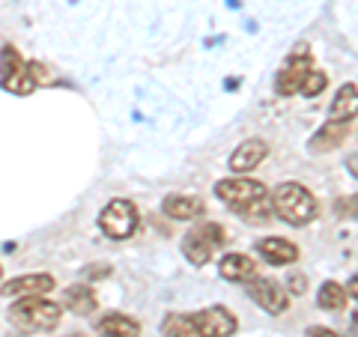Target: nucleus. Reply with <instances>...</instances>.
I'll list each match as a JSON object with an SVG mask.
<instances>
[{
	"mask_svg": "<svg viewBox=\"0 0 358 337\" xmlns=\"http://www.w3.org/2000/svg\"><path fill=\"white\" fill-rule=\"evenodd\" d=\"M215 194L227 206H233V212L242 215L245 221L263 224V221H268V215H275L272 194H268L266 185L257 182V179H248V176L221 179V182H215Z\"/></svg>",
	"mask_w": 358,
	"mask_h": 337,
	"instance_id": "nucleus-1",
	"label": "nucleus"
},
{
	"mask_svg": "<svg viewBox=\"0 0 358 337\" xmlns=\"http://www.w3.org/2000/svg\"><path fill=\"white\" fill-rule=\"evenodd\" d=\"M63 320V310L57 301H48L45 296H24L9 308V325L21 334L54 331Z\"/></svg>",
	"mask_w": 358,
	"mask_h": 337,
	"instance_id": "nucleus-2",
	"label": "nucleus"
},
{
	"mask_svg": "<svg viewBox=\"0 0 358 337\" xmlns=\"http://www.w3.org/2000/svg\"><path fill=\"white\" fill-rule=\"evenodd\" d=\"M272 209H275L278 218L289 224V227H305V224H310L317 218V200H313L310 191L299 182L278 185L272 191Z\"/></svg>",
	"mask_w": 358,
	"mask_h": 337,
	"instance_id": "nucleus-3",
	"label": "nucleus"
},
{
	"mask_svg": "<svg viewBox=\"0 0 358 337\" xmlns=\"http://www.w3.org/2000/svg\"><path fill=\"white\" fill-rule=\"evenodd\" d=\"M224 242H227V233H224L221 224L203 221L182 236V254H185L188 263L206 266L212 260V254H215V248H221Z\"/></svg>",
	"mask_w": 358,
	"mask_h": 337,
	"instance_id": "nucleus-4",
	"label": "nucleus"
},
{
	"mask_svg": "<svg viewBox=\"0 0 358 337\" xmlns=\"http://www.w3.org/2000/svg\"><path fill=\"white\" fill-rule=\"evenodd\" d=\"M141 224V215H138V206L131 203L126 197H117L99 212V230H102L108 239L114 242H122V239H131L134 230Z\"/></svg>",
	"mask_w": 358,
	"mask_h": 337,
	"instance_id": "nucleus-5",
	"label": "nucleus"
},
{
	"mask_svg": "<svg viewBox=\"0 0 358 337\" xmlns=\"http://www.w3.org/2000/svg\"><path fill=\"white\" fill-rule=\"evenodd\" d=\"M0 87L13 96H30L33 89H36L30 66L21 60L18 48H13V45H3V48H0Z\"/></svg>",
	"mask_w": 358,
	"mask_h": 337,
	"instance_id": "nucleus-6",
	"label": "nucleus"
},
{
	"mask_svg": "<svg viewBox=\"0 0 358 337\" xmlns=\"http://www.w3.org/2000/svg\"><path fill=\"white\" fill-rule=\"evenodd\" d=\"M313 69L310 66V51L308 45H296V51L289 54V60L284 63V69L275 75V93L278 96H296L301 84H305L308 72Z\"/></svg>",
	"mask_w": 358,
	"mask_h": 337,
	"instance_id": "nucleus-7",
	"label": "nucleus"
},
{
	"mask_svg": "<svg viewBox=\"0 0 358 337\" xmlns=\"http://www.w3.org/2000/svg\"><path fill=\"white\" fill-rule=\"evenodd\" d=\"M248 284V296L260 305L266 313H272V317H281V313L289 308V293L281 287V284H275V280H268V278H251V280H245Z\"/></svg>",
	"mask_w": 358,
	"mask_h": 337,
	"instance_id": "nucleus-8",
	"label": "nucleus"
},
{
	"mask_svg": "<svg viewBox=\"0 0 358 337\" xmlns=\"http://www.w3.org/2000/svg\"><path fill=\"white\" fill-rule=\"evenodd\" d=\"M192 320L197 325L200 337H233V334H236V329H239L236 317H233L227 308H221V305L197 310V313H192Z\"/></svg>",
	"mask_w": 358,
	"mask_h": 337,
	"instance_id": "nucleus-9",
	"label": "nucleus"
},
{
	"mask_svg": "<svg viewBox=\"0 0 358 337\" xmlns=\"http://www.w3.org/2000/svg\"><path fill=\"white\" fill-rule=\"evenodd\" d=\"M266 155H268V143L263 138H251V141H242L239 147L230 152L227 164L236 176H245V173H251L254 167H260Z\"/></svg>",
	"mask_w": 358,
	"mask_h": 337,
	"instance_id": "nucleus-10",
	"label": "nucleus"
},
{
	"mask_svg": "<svg viewBox=\"0 0 358 337\" xmlns=\"http://www.w3.org/2000/svg\"><path fill=\"white\" fill-rule=\"evenodd\" d=\"M51 289H57V280H54L51 275H18L13 280H6L3 287H0V296H18V299H24V296H48Z\"/></svg>",
	"mask_w": 358,
	"mask_h": 337,
	"instance_id": "nucleus-11",
	"label": "nucleus"
},
{
	"mask_svg": "<svg viewBox=\"0 0 358 337\" xmlns=\"http://www.w3.org/2000/svg\"><path fill=\"white\" fill-rule=\"evenodd\" d=\"M257 254L272 266H289L299 260V245L284 239V236H266V239L257 242Z\"/></svg>",
	"mask_w": 358,
	"mask_h": 337,
	"instance_id": "nucleus-12",
	"label": "nucleus"
},
{
	"mask_svg": "<svg viewBox=\"0 0 358 337\" xmlns=\"http://www.w3.org/2000/svg\"><path fill=\"white\" fill-rule=\"evenodd\" d=\"M350 138V122L346 120H329L317 134L310 138V152H331Z\"/></svg>",
	"mask_w": 358,
	"mask_h": 337,
	"instance_id": "nucleus-13",
	"label": "nucleus"
},
{
	"mask_svg": "<svg viewBox=\"0 0 358 337\" xmlns=\"http://www.w3.org/2000/svg\"><path fill=\"white\" fill-rule=\"evenodd\" d=\"M162 212L173 221H192L203 212V200L192 194H167L162 200Z\"/></svg>",
	"mask_w": 358,
	"mask_h": 337,
	"instance_id": "nucleus-14",
	"label": "nucleus"
},
{
	"mask_svg": "<svg viewBox=\"0 0 358 337\" xmlns=\"http://www.w3.org/2000/svg\"><path fill=\"white\" fill-rule=\"evenodd\" d=\"M96 331L102 337H141V322L126 313H108L96 322Z\"/></svg>",
	"mask_w": 358,
	"mask_h": 337,
	"instance_id": "nucleus-15",
	"label": "nucleus"
},
{
	"mask_svg": "<svg viewBox=\"0 0 358 337\" xmlns=\"http://www.w3.org/2000/svg\"><path fill=\"white\" fill-rule=\"evenodd\" d=\"M218 272L224 280H251L257 275V263L248 254H224L218 263Z\"/></svg>",
	"mask_w": 358,
	"mask_h": 337,
	"instance_id": "nucleus-16",
	"label": "nucleus"
},
{
	"mask_svg": "<svg viewBox=\"0 0 358 337\" xmlns=\"http://www.w3.org/2000/svg\"><path fill=\"white\" fill-rule=\"evenodd\" d=\"M352 117H358V87L343 84L338 89V96L331 99V105H329V120H346L350 122Z\"/></svg>",
	"mask_w": 358,
	"mask_h": 337,
	"instance_id": "nucleus-17",
	"label": "nucleus"
},
{
	"mask_svg": "<svg viewBox=\"0 0 358 337\" xmlns=\"http://www.w3.org/2000/svg\"><path fill=\"white\" fill-rule=\"evenodd\" d=\"M96 293H93V287H69V289H63V308L66 310H72L78 313V317H87V313H93L96 310Z\"/></svg>",
	"mask_w": 358,
	"mask_h": 337,
	"instance_id": "nucleus-18",
	"label": "nucleus"
},
{
	"mask_svg": "<svg viewBox=\"0 0 358 337\" xmlns=\"http://www.w3.org/2000/svg\"><path fill=\"white\" fill-rule=\"evenodd\" d=\"M162 334L164 337H200L192 313H167L162 322Z\"/></svg>",
	"mask_w": 358,
	"mask_h": 337,
	"instance_id": "nucleus-19",
	"label": "nucleus"
},
{
	"mask_svg": "<svg viewBox=\"0 0 358 337\" xmlns=\"http://www.w3.org/2000/svg\"><path fill=\"white\" fill-rule=\"evenodd\" d=\"M346 289L338 284V280H326V284L320 287V293H317V305L322 310H343L346 308Z\"/></svg>",
	"mask_w": 358,
	"mask_h": 337,
	"instance_id": "nucleus-20",
	"label": "nucleus"
},
{
	"mask_svg": "<svg viewBox=\"0 0 358 337\" xmlns=\"http://www.w3.org/2000/svg\"><path fill=\"white\" fill-rule=\"evenodd\" d=\"M326 87H329V75L320 72V69H310L308 78H305V84H301V93H305L308 99H313V96H320Z\"/></svg>",
	"mask_w": 358,
	"mask_h": 337,
	"instance_id": "nucleus-21",
	"label": "nucleus"
},
{
	"mask_svg": "<svg viewBox=\"0 0 358 337\" xmlns=\"http://www.w3.org/2000/svg\"><path fill=\"white\" fill-rule=\"evenodd\" d=\"M334 212H338L341 218H358V194H352V197H346V200H338L334 203Z\"/></svg>",
	"mask_w": 358,
	"mask_h": 337,
	"instance_id": "nucleus-22",
	"label": "nucleus"
},
{
	"mask_svg": "<svg viewBox=\"0 0 358 337\" xmlns=\"http://www.w3.org/2000/svg\"><path fill=\"white\" fill-rule=\"evenodd\" d=\"M287 284H289V293H293V296H305V289H308V278H305V275H299V272H293V275H289Z\"/></svg>",
	"mask_w": 358,
	"mask_h": 337,
	"instance_id": "nucleus-23",
	"label": "nucleus"
},
{
	"mask_svg": "<svg viewBox=\"0 0 358 337\" xmlns=\"http://www.w3.org/2000/svg\"><path fill=\"white\" fill-rule=\"evenodd\" d=\"M308 337H343V334L331 331V329H322V325H310V329H308Z\"/></svg>",
	"mask_w": 358,
	"mask_h": 337,
	"instance_id": "nucleus-24",
	"label": "nucleus"
},
{
	"mask_svg": "<svg viewBox=\"0 0 358 337\" xmlns=\"http://www.w3.org/2000/svg\"><path fill=\"white\" fill-rule=\"evenodd\" d=\"M346 167H350V173L358 179V152H352V155H346Z\"/></svg>",
	"mask_w": 358,
	"mask_h": 337,
	"instance_id": "nucleus-25",
	"label": "nucleus"
},
{
	"mask_svg": "<svg viewBox=\"0 0 358 337\" xmlns=\"http://www.w3.org/2000/svg\"><path fill=\"white\" fill-rule=\"evenodd\" d=\"M346 293H350V296L358 301V275H352V278H350V284H346Z\"/></svg>",
	"mask_w": 358,
	"mask_h": 337,
	"instance_id": "nucleus-26",
	"label": "nucleus"
},
{
	"mask_svg": "<svg viewBox=\"0 0 358 337\" xmlns=\"http://www.w3.org/2000/svg\"><path fill=\"white\" fill-rule=\"evenodd\" d=\"M352 325H355V331H358V310L352 313Z\"/></svg>",
	"mask_w": 358,
	"mask_h": 337,
	"instance_id": "nucleus-27",
	"label": "nucleus"
},
{
	"mask_svg": "<svg viewBox=\"0 0 358 337\" xmlns=\"http://www.w3.org/2000/svg\"><path fill=\"white\" fill-rule=\"evenodd\" d=\"M72 337H84V334H72Z\"/></svg>",
	"mask_w": 358,
	"mask_h": 337,
	"instance_id": "nucleus-28",
	"label": "nucleus"
},
{
	"mask_svg": "<svg viewBox=\"0 0 358 337\" xmlns=\"http://www.w3.org/2000/svg\"><path fill=\"white\" fill-rule=\"evenodd\" d=\"M0 275H3V268H0Z\"/></svg>",
	"mask_w": 358,
	"mask_h": 337,
	"instance_id": "nucleus-29",
	"label": "nucleus"
}]
</instances>
